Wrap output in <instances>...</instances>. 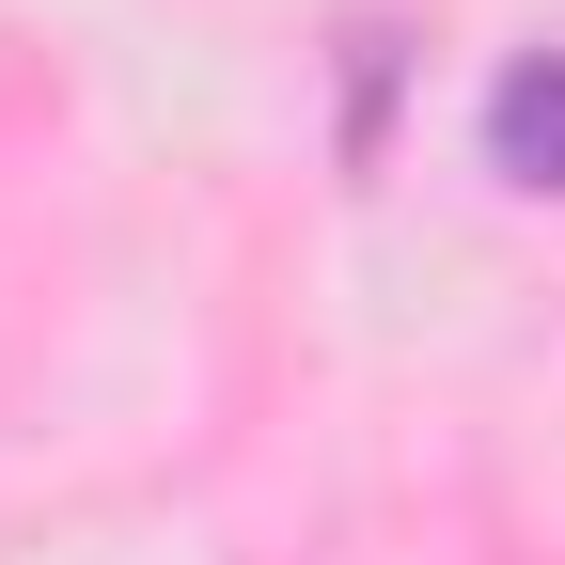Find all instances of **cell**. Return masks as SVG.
Instances as JSON below:
<instances>
[{
  "instance_id": "obj_1",
  "label": "cell",
  "mask_w": 565,
  "mask_h": 565,
  "mask_svg": "<svg viewBox=\"0 0 565 565\" xmlns=\"http://www.w3.org/2000/svg\"><path fill=\"white\" fill-rule=\"evenodd\" d=\"M487 173L565 204V47H519L503 79H487Z\"/></svg>"
}]
</instances>
